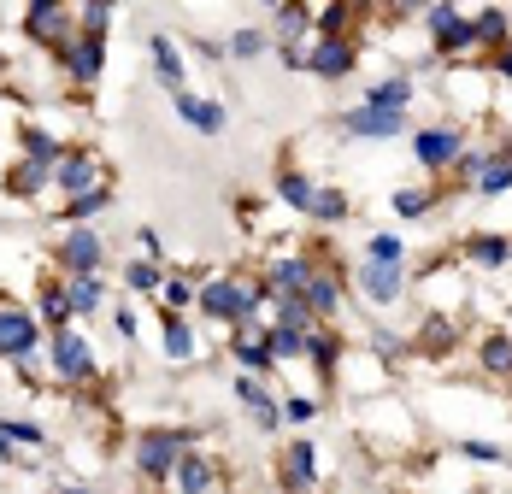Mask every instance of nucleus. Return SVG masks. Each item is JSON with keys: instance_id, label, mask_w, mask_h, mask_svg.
<instances>
[{"instance_id": "7ed1b4c3", "label": "nucleus", "mask_w": 512, "mask_h": 494, "mask_svg": "<svg viewBox=\"0 0 512 494\" xmlns=\"http://www.w3.org/2000/svg\"><path fill=\"white\" fill-rule=\"evenodd\" d=\"M48 359H53V377L59 383H71V389H83V383H95V347L83 330H53L48 336Z\"/></svg>"}, {"instance_id": "13d9d810", "label": "nucleus", "mask_w": 512, "mask_h": 494, "mask_svg": "<svg viewBox=\"0 0 512 494\" xmlns=\"http://www.w3.org/2000/svg\"><path fill=\"white\" fill-rule=\"evenodd\" d=\"M259 6H271V12H277V6H283V0H259Z\"/></svg>"}, {"instance_id": "a18cd8bd", "label": "nucleus", "mask_w": 512, "mask_h": 494, "mask_svg": "<svg viewBox=\"0 0 512 494\" xmlns=\"http://www.w3.org/2000/svg\"><path fill=\"white\" fill-rule=\"evenodd\" d=\"M430 206H436V195H424V189H401V195H395V212H401V218H424Z\"/></svg>"}, {"instance_id": "f704fd0d", "label": "nucleus", "mask_w": 512, "mask_h": 494, "mask_svg": "<svg viewBox=\"0 0 512 494\" xmlns=\"http://www.w3.org/2000/svg\"><path fill=\"white\" fill-rule=\"evenodd\" d=\"M412 100V77H389V83H371L365 106H383V112H407Z\"/></svg>"}, {"instance_id": "de8ad7c7", "label": "nucleus", "mask_w": 512, "mask_h": 494, "mask_svg": "<svg viewBox=\"0 0 512 494\" xmlns=\"http://www.w3.org/2000/svg\"><path fill=\"white\" fill-rule=\"evenodd\" d=\"M460 453H465V459H477V465H501V447H495V442H465Z\"/></svg>"}, {"instance_id": "423d86ee", "label": "nucleus", "mask_w": 512, "mask_h": 494, "mask_svg": "<svg viewBox=\"0 0 512 494\" xmlns=\"http://www.w3.org/2000/svg\"><path fill=\"white\" fill-rule=\"evenodd\" d=\"M53 259H59V271H65V277H95V271L106 265V242L89 230V224H71Z\"/></svg>"}, {"instance_id": "20e7f679", "label": "nucleus", "mask_w": 512, "mask_h": 494, "mask_svg": "<svg viewBox=\"0 0 512 494\" xmlns=\"http://www.w3.org/2000/svg\"><path fill=\"white\" fill-rule=\"evenodd\" d=\"M24 36L59 53L71 36H83V30H77V12H71L65 0H30V12H24Z\"/></svg>"}, {"instance_id": "c756f323", "label": "nucleus", "mask_w": 512, "mask_h": 494, "mask_svg": "<svg viewBox=\"0 0 512 494\" xmlns=\"http://www.w3.org/2000/svg\"><path fill=\"white\" fill-rule=\"evenodd\" d=\"M471 189H477V195H507L512 189V148L489 153V165H483V177H477Z\"/></svg>"}, {"instance_id": "f257e3e1", "label": "nucleus", "mask_w": 512, "mask_h": 494, "mask_svg": "<svg viewBox=\"0 0 512 494\" xmlns=\"http://www.w3.org/2000/svg\"><path fill=\"white\" fill-rule=\"evenodd\" d=\"M201 306L212 324H248V318H259L265 306H271V283H254V277H206L201 283Z\"/></svg>"}, {"instance_id": "603ef678", "label": "nucleus", "mask_w": 512, "mask_h": 494, "mask_svg": "<svg viewBox=\"0 0 512 494\" xmlns=\"http://www.w3.org/2000/svg\"><path fill=\"white\" fill-rule=\"evenodd\" d=\"M371 347H377V353H389V359H395V353H401V342H395V336H389V330H371Z\"/></svg>"}, {"instance_id": "aec40b11", "label": "nucleus", "mask_w": 512, "mask_h": 494, "mask_svg": "<svg viewBox=\"0 0 512 494\" xmlns=\"http://www.w3.org/2000/svg\"><path fill=\"white\" fill-rule=\"evenodd\" d=\"M307 306H312V318L318 324H330L336 312H342V283H336V271H312V283H307Z\"/></svg>"}, {"instance_id": "bf43d9fd", "label": "nucleus", "mask_w": 512, "mask_h": 494, "mask_svg": "<svg viewBox=\"0 0 512 494\" xmlns=\"http://www.w3.org/2000/svg\"><path fill=\"white\" fill-rule=\"evenodd\" d=\"M0 77H6V53H0Z\"/></svg>"}, {"instance_id": "ea45409f", "label": "nucleus", "mask_w": 512, "mask_h": 494, "mask_svg": "<svg viewBox=\"0 0 512 494\" xmlns=\"http://www.w3.org/2000/svg\"><path fill=\"white\" fill-rule=\"evenodd\" d=\"M307 218H318V224H342V218H348V195H342V189H318Z\"/></svg>"}, {"instance_id": "9b49d317", "label": "nucleus", "mask_w": 512, "mask_h": 494, "mask_svg": "<svg viewBox=\"0 0 512 494\" xmlns=\"http://www.w3.org/2000/svg\"><path fill=\"white\" fill-rule=\"evenodd\" d=\"M354 59H359V48L348 42V36H318L312 53H307V71L324 77V83H342V77L354 71Z\"/></svg>"}, {"instance_id": "5fc2aeb1", "label": "nucleus", "mask_w": 512, "mask_h": 494, "mask_svg": "<svg viewBox=\"0 0 512 494\" xmlns=\"http://www.w3.org/2000/svg\"><path fill=\"white\" fill-rule=\"evenodd\" d=\"M495 71H501V77H507V83H512V42H507V48H501V53H495Z\"/></svg>"}, {"instance_id": "6ab92c4d", "label": "nucleus", "mask_w": 512, "mask_h": 494, "mask_svg": "<svg viewBox=\"0 0 512 494\" xmlns=\"http://www.w3.org/2000/svg\"><path fill=\"white\" fill-rule=\"evenodd\" d=\"M48 183H53V165H42V159H18V165L6 171V195L12 200H36Z\"/></svg>"}, {"instance_id": "8fccbe9b", "label": "nucleus", "mask_w": 512, "mask_h": 494, "mask_svg": "<svg viewBox=\"0 0 512 494\" xmlns=\"http://www.w3.org/2000/svg\"><path fill=\"white\" fill-rule=\"evenodd\" d=\"M254 424H259V430H277V424H283V406H277V400H265V406L254 412Z\"/></svg>"}, {"instance_id": "ddd939ff", "label": "nucleus", "mask_w": 512, "mask_h": 494, "mask_svg": "<svg viewBox=\"0 0 512 494\" xmlns=\"http://www.w3.org/2000/svg\"><path fill=\"white\" fill-rule=\"evenodd\" d=\"M312 271H318L312 253H277V259L265 265V283H271V295H307Z\"/></svg>"}, {"instance_id": "49530a36", "label": "nucleus", "mask_w": 512, "mask_h": 494, "mask_svg": "<svg viewBox=\"0 0 512 494\" xmlns=\"http://www.w3.org/2000/svg\"><path fill=\"white\" fill-rule=\"evenodd\" d=\"M236 400H242V406H248V412H259V406H265V389H259V377H236Z\"/></svg>"}, {"instance_id": "4468645a", "label": "nucleus", "mask_w": 512, "mask_h": 494, "mask_svg": "<svg viewBox=\"0 0 512 494\" xmlns=\"http://www.w3.org/2000/svg\"><path fill=\"white\" fill-rule=\"evenodd\" d=\"M401 289H407V271H401V265H377V259H365V265H359V295L371 300V306L401 300Z\"/></svg>"}, {"instance_id": "2f4dec72", "label": "nucleus", "mask_w": 512, "mask_h": 494, "mask_svg": "<svg viewBox=\"0 0 512 494\" xmlns=\"http://www.w3.org/2000/svg\"><path fill=\"white\" fill-rule=\"evenodd\" d=\"M465 259H477V265H507L512 259V236H465Z\"/></svg>"}, {"instance_id": "e433bc0d", "label": "nucleus", "mask_w": 512, "mask_h": 494, "mask_svg": "<svg viewBox=\"0 0 512 494\" xmlns=\"http://www.w3.org/2000/svg\"><path fill=\"white\" fill-rule=\"evenodd\" d=\"M348 24H354V0H330V6H318L312 36H348Z\"/></svg>"}, {"instance_id": "39448f33", "label": "nucleus", "mask_w": 512, "mask_h": 494, "mask_svg": "<svg viewBox=\"0 0 512 494\" xmlns=\"http://www.w3.org/2000/svg\"><path fill=\"white\" fill-rule=\"evenodd\" d=\"M424 24H430V42H436V53H471L477 48V30H471V18H465L454 0H430L424 6Z\"/></svg>"}, {"instance_id": "58836bf2", "label": "nucleus", "mask_w": 512, "mask_h": 494, "mask_svg": "<svg viewBox=\"0 0 512 494\" xmlns=\"http://www.w3.org/2000/svg\"><path fill=\"white\" fill-rule=\"evenodd\" d=\"M77 30L83 36H106L112 30V0H83L77 6Z\"/></svg>"}, {"instance_id": "f3484780", "label": "nucleus", "mask_w": 512, "mask_h": 494, "mask_svg": "<svg viewBox=\"0 0 512 494\" xmlns=\"http://www.w3.org/2000/svg\"><path fill=\"white\" fill-rule=\"evenodd\" d=\"M265 330H271V324H259V318H248V324H236V330H230V353H236L248 371H271V365H277V359H271V347H265Z\"/></svg>"}, {"instance_id": "2eb2a0df", "label": "nucleus", "mask_w": 512, "mask_h": 494, "mask_svg": "<svg viewBox=\"0 0 512 494\" xmlns=\"http://www.w3.org/2000/svg\"><path fill=\"white\" fill-rule=\"evenodd\" d=\"M283 489L289 494H312L318 489V447L312 442H289L283 447Z\"/></svg>"}, {"instance_id": "37998d69", "label": "nucleus", "mask_w": 512, "mask_h": 494, "mask_svg": "<svg viewBox=\"0 0 512 494\" xmlns=\"http://www.w3.org/2000/svg\"><path fill=\"white\" fill-rule=\"evenodd\" d=\"M265 48H271L265 30H236V36H230V53H236V59H259Z\"/></svg>"}, {"instance_id": "3c124183", "label": "nucleus", "mask_w": 512, "mask_h": 494, "mask_svg": "<svg viewBox=\"0 0 512 494\" xmlns=\"http://www.w3.org/2000/svg\"><path fill=\"white\" fill-rule=\"evenodd\" d=\"M454 342V336H448V324H442V318H430V324H424V347H448Z\"/></svg>"}, {"instance_id": "6e6552de", "label": "nucleus", "mask_w": 512, "mask_h": 494, "mask_svg": "<svg viewBox=\"0 0 512 494\" xmlns=\"http://www.w3.org/2000/svg\"><path fill=\"white\" fill-rule=\"evenodd\" d=\"M42 347V318L30 306H6L0 300V359H24Z\"/></svg>"}, {"instance_id": "b1692460", "label": "nucleus", "mask_w": 512, "mask_h": 494, "mask_svg": "<svg viewBox=\"0 0 512 494\" xmlns=\"http://www.w3.org/2000/svg\"><path fill=\"white\" fill-rule=\"evenodd\" d=\"M277 200H283V206H295V212H312V200H318V183H312L307 171L283 165V171H277Z\"/></svg>"}, {"instance_id": "7c9ffc66", "label": "nucleus", "mask_w": 512, "mask_h": 494, "mask_svg": "<svg viewBox=\"0 0 512 494\" xmlns=\"http://www.w3.org/2000/svg\"><path fill=\"white\" fill-rule=\"evenodd\" d=\"M106 206H112V189L101 183V189H89V195H71L59 218H65V224H89V218H101Z\"/></svg>"}, {"instance_id": "bb28decb", "label": "nucleus", "mask_w": 512, "mask_h": 494, "mask_svg": "<svg viewBox=\"0 0 512 494\" xmlns=\"http://www.w3.org/2000/svg\"><path fill=\"white\" fill-rule=\"evenodd\" d=\"M471 30H477V48H507L512 42V18L507 12H501V6H489V12H477V18H471Z\"/></svg>"}, {"instance_id": "c9c22d12", "label": "nucleus", "mask_w": 512, "mask_h": 494, "mask_svg": "<svg viewBox=\"0 0 512 494\" xmlns=\"http://www.w3.org/2000/svg\"><path fill=\"white\" fill-rule=\"evenodd\" d=\"M18 142H24V159H42V165H59V153H65V142L48 136V130H36V124H24Z\"/></svg>"}, {"instance_id": "dca6fc26", "label": "nucleus", "mask_w": 512, "mask_h": 494, "mask_svg": "<svg viewBox=\"0 0 512 494\" xmlns=\"http://www.w3.org/2000/svg\"><path fill=\"white\" fill-rule=\"evenodd\" d=\"M212 489H218V465L189 447V453L177 459V471H171V494H212Z\"/></svg>"}, {"instance_id": "4d7b16f0", "label": "nucleus", "mask_w": 512, "mask_h": 494, "mask_svg": "<svg viewBox=\"0 0 512 494\" xmlns=\"http://www.w3.org/2000/svg\"><path fill=\"white\" fill-rule=\"evenodd\" d=\"M53 494H95V489H77V483H71V489H53Z\"/></svg>"}, {"instance_id": "864d4df0", "label": "nucleus", "mask_w": 512, "mask_h": 494, "mask_svg": "<svg viewBox=\"0 0 512 494\" xmlns=\"http://www.w3.org/2000/svg\"><path fill=\"white\" fill-rule=\"evenodd\" d=\"M118 336H124V342H136V312H130V306L118 312Z\"/></svg>"}, {"instance_id": "f03ea898", "label": "nucleus", "mask_w": 512, "mask_h": 494, "mask_svg": "<svg viewBox=\"0 0 512 494\" xmlns=\"http://www.w3.org/2000/svg\"><path fill=\"white\" fill-rule=\"evenodd\" d=\"M189 447H195V430H142L136 447H130V465L148 483H171V471H177V459Z\"/></svg>"}, {"instance_id": "cd10ccee", "label": "nucleus", "mask_w": 512, "mask_h": 494, "mask_svg": "<svg viewBox=\"0 0 512 494\" xmlns=\"http://www.w3.org/2000/svg\"><path fill=\"white\" fill-rule=\"evenodd\" d=\"M477 365H483L489 377H512V330L483 336V347H477Z\"/></svg>"}, {"instance_id": "412c9836", "label": "nucleus", "mask_w": 512, "mask_h": 494, "mask_svg": "<svg viewBox=\"0 0 512 494\" xmlns=\"http://www.w3.org/2000/svg\"><path fill=\"white\" fill-rule=\"evenodd\" d=\"M148 53H154V77H159V83H165L171 95H183V89H189V83H183L189 71H183V53H177V42H171V36H154V42H148Z\"/></svg>"}, {"instance_id": "a19ab883", "label": "nucleus", "mask_w": 512, "mask_h": 494, "mask_svg": "<svg viewBox=\"0 0 512 494\" xmlns=\"http://www.w3.org/2000/svg\"><path fill=\"white\" fill-rule=\"evenodd\" d=\"M0 436H12L18 447H48V430L30 424V418H0Z\"/></svg>"}, {"instance_id": "c85d7f7f", "label": "nucleus", "mask_w": 512, "mask_h": 494, "mask_svg": "<svg viewBox=\"0 0 512 494\" xmlns=\"http://www.w3.org/2000/svg\"><path fill=\"white\" fill-rule=\"evenodd\" d=\"M271 324H289V330H318L307 295H271Z\"/></svg>"}, {"instance_id": "473e14b6", "label": "nucleus", "mask_w": 512, "mask_h": 494, "mask_svg": "<svg viewBox=\"0 0 512 494\" xmlns=\"http://www.w3.org/2000/svg\"><path fill=\"white\" fill-rule=\"evenodd\" d=\"M265 347H271V359H277V365H283V359H307V330L271 324V330H265Z\"/></svg>"}, {"instance_id": "f8f14e48", "label": "nucleus", "mask_w": 512, "mask_h": 494, "mask_svg": "<svg viewBox=\"0 0 512 494\" xmlns=\"http://www.w3.org/2000/svg\"><path fill=\"white\" fill-rule=\"evenodd\" d=\"M412 153H418L424 171H448V165L465 153V136L448 130V124H436V130H418V136H412Z\"/></svg>"}, {"instance_id": "a878e982", "label": "nucleus", "mask_w": 512, "mask_h": 494, "mask_svg": "<svg viewBox=\"0 0 512 494\" xmlns=\"http://www.w3.org/2000/svg\"><path fill=\"white\" fill-rule=\"evenodd\" d=\"M65 295H71V312H77V318L101 312V306H106V283H101V271H95V277H65Z\"/></svg>"}, {"instance_id": "a211bd4d", "label": "nucleus", "mask_w": 512, "mask_h": 494, "mask_svg": "<svg viewBox=\"0 0 512 494\" xmlns=\"http://www.w3.org/2000/svg\"><path fill=\"white\" fill-rule=\"evenodd\" d=\"M171 106H177V118H183L189 130H201V136H218V130H224V118H230L218 100H201V95H189V89H183V95H171Z\"/></svg>"}, {"instance_id": "c03bdc74", "label": "nucleus", "mask_w": 512, "mask_h": 494, "mask_svg": "<svg viewBox=\"0 0 512 494\" xmlns=\"http://www.w3.org/2000/svg\"><path fill=\"white\" fill-rule=\"evenodd\" d=\"M401 236H371V247H365V259H377V265H401Z\"/></svg>"}, {"instance_id": "4be33fe9", "label": "nucleus", "mask_w": 512, "mask_h": 494, "mask_svg": "<svg viewBox=\"0 0 512 494\" xmlns=\"http://www.w3.org/2000/svg\"><path fill=\"white\" fill-rule=\"evenodd\" d=\"M312 18H318V12H312L307 0H283V6H277V48H301V36L312 30Z\"/></svg>"}, {"instance_id": "5701e85b", "label": "nucleus", "mask_w": 512, "mask_h": 494, "mask_svg": "<svg viewBox=\"0 0 512 494\" xmlns=\"http://www.w3.org/2000/svg\"><path fill=\"white\" fill-rule=\"evenodd\" d=\"M36 318H42L48 330H65V324L77 318V312H71V295H65V277H59V283H42V289H36Z\"/></svg>"}, {"instance_id": "4c0bfd02", "label": "nucleus", "mask_w": 512, "mask_h": 494, "mask_svg": "<svg viewBox=\"0 0 512 494\" xmlns=\"http://www.w3.org/2000/svg\"><path fill=\"white\" fill-rule=\"evenodd\" d=\"M165 359H195V330L183 324V312H165Z\"/></svg>"}, {"instance_id": "393cba45", "label": "nucleus", "mask_w": 512, "mask_h": 494, "mask_svg": "<svg viewBox=\"0 0 512 494\" xmlns=\"http://www.w3.org/2000/svg\"><path fill=\"white\" fill-rule=\"evenodd\" d=\"M307 359L318 365V377H336V365H342V336L336 330H307Z\"/></svg>"}, {"instance_id": "09e8293b", "label": "nucleus", "mask_w": 512, "mask_h": 494, "mask_svg": "<svg viewBox=\"0 0 512 494\" xmlns=\"http://www.w3.org/2000/svg\"><path fill=\"white\" fill-rule=\"evenodd\" d=\"M283 418H295V424H307V418H318V400L295 395V400H289V406H283Z\"/></svg>"}, {"instance_id": "1a4fd4ad", "label": "nucleus", "mask_w": 512, "mask_h": 494, "mask_svg": "<svg viewBox=\"0 0 512 494\" xmlns=\"http://www.w3.org/2000/svg\"><path fill=\"white\" fill-rule=\"evenodd\" d=\"M59 65H65V77L77 83V89H95L106 71V36H71L65 48H59Z\"/></svg>"}, {"instance_id": "9d476101", "label": "nucleus", "mask_w": 512, "mask_h": 494, "mask_svg": "<svg viewBox=\"0 0 512 494\" xmlns=\"http://www.w3.org/2000/svg\"><path fill=\"white\" fill-rule=\"evenodd\" d=\"M342 130L359 136V142H389V136H407V112H383V106H365L359 100L354 112L342 118Z\"/></svg>"}, {"instance_id": "6e6d98bb", "label": "nucleus", "mask_w": 512, "mask_h": 494, "mask_svg": "<svg viewBox=\"0 0 512 494\" xmlns=\"http://www.w3.org/2000/svg\"><path fill=\"white\" fill-rule=\"evenodd\" d=\"M418 6H424V0H395V12H418Z\"/></svg>"}, {"instance_id": "79ce46f5", "label": "nucleus", "mask_w": 512, "mask_h": 494, "mask_svg": "<svg viewBox=\"0 0 512 494\" xmlns=\"http://www.w3.org/2000/svg\"><path fill=\"white\" fill-rule=\"evenodd\" d=\"M159 295H165V312H189V306L201 300V289H195L189 277H165V289H159Z\"/></svg>"}, {"instance_id": "0eeeda50", "label": "nucleus", "mask_w": 512, "mask_h": 494, "mask_svg": "<svg viewBox=\"0 0 512 494\" xmlns=\"http://www.w3.org/2000/svg\"><path fill=\"white\" fill-rule=\"evenodd\" d=\"M106 171H101V153L95 148H65L59 153V165H53V189H65L71 195H89V189H101Z\"/></svg>"}, {"instance_id": "72a5a7b5", "label": "nucleus", "mask_w": 512, "mask_h": 494, "mask_svg": "<svg viewBox=\"0 0 512 494\" xmlns=\"http://www.w3.org/2000/svg\"><path fill=\"white\" fill-rule=\"evenodd\" d=\"M124 289H130V295H154V289H165L159 259H130V265H124Z\"/></svg>"}]
</instances>
